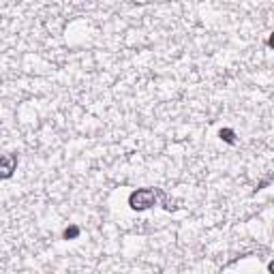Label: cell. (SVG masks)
Returning <instances> with one entry per match:
<instances>
[{"label": "cell", "mask_w": 274, "mask_h": 274, "mask_svg": "<svg viewBox=\"0 0 274 274\" xmlns=\"http://www.w3.org/2000/svg\"><path fill=\"white\" fill-rule=\"evenodd\" d=\"M219 137L225 141V144H229V146L236 144V133H233L231 129H221V131H219Z\"/></svg>", "instance_id": "cell-3"}, {"label": "cell", "mask_w": 274, "mask_h": 274, "mask_svg": "<svg viewBox=\"0 0 274 274\" xmlns=\"http://www.w3.org/2000/svg\"><path fill=\"white\" fill-rule=\"evenodd\" d=\"M268 47H272V49H274V33L268 37Z\"/></svg>", "instance_id": "cell-5"}, {"label": "cell", "mask_w": 274, "mask_h": 274, "mask_svg": "<svg viewBox=\"0 0 274 274\" xmlns=\"http://www.w3.org/2000/svg\"><path fill=\"white\" fill-rule=\"evenodd\" d=\"M79 233H82V229H79L77 225H69V227L63 231V238H65V240H75V238H79Z\"/></svg>", "instance_id": "cell-4"}, {"label": "cell", "mask_w": 274, "mask_h": 274, "mask_svg": "<svg viewBox=\"0 0 274 274\" xmlns=\"http://www.w3.org/2000/svg\"><path fill=\"white\" fill-rule=\"evenodd\" d=\"M159 199H163L165 204L169 206V210H176V206H171L169 201L165 199V193L161 189H137V191H133L129 195V206H131V210H135V212H144V210H148L152 206H157Z\"/></svg>", "instance_id": "cell-1"}, {"label": "cell", "mask_w": 274, "mask_h": 274, "mask_svg": "<svg viewBox=\"0 0 274 274\" xmlns=\"http://www.w3.org/2000/svg\"><path fill=\"white\" fill-rule=\"evenodd\" d=\"M268 272H270V274H274V259L268 263Z\"/></svg>", "instance_id": "cell-6"}, {"label": "cell", "mask_w": 274, "mask_h": 274, "mask_svg": "<svg viewBox=\"0 0 274 274\" xmlns=\"http://www.w3.org/2000/svg\"><path fill=\"white\" fill-rule=\"evenodd\" d=\"M0 165H3V178L9 180L13 176V171L17 169V155H5L0 159Z\"/></svg>", "instance_id": "cell-2"}]
</instances>
